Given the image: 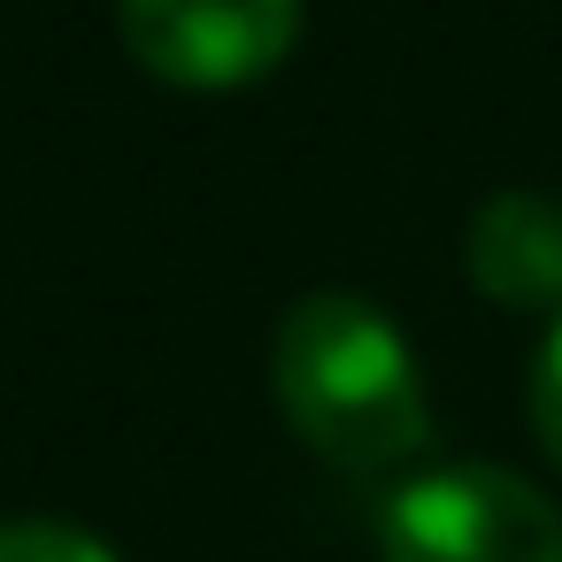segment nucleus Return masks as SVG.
I'll use <instances>...</instances> for the list:
<instances>
[{"label": "nucleus", "instance_id": "obj_1", "mask_svg": "<svg viewBox=\"0 0 562 562\" xmlns=\"http://www.w3.org/2000/svg\"><path fill=\"white\" fill-rule=\"evenodd\" d=\"M270 385H278L293 439L347 477L401 470L431 439V401H424L416 355H408L401 324L385 308H370L362 293L324 285V293L293 301L278 324V347H270Z\"/></svg>", "mask_w": 562, "mask_h": 562}, {"label": "nucleus", "instance_id": "obj_2", "mask_svg": "<svg viewBox=\"0 0 562 562\" xmlns=\"http://www.w3.org/2000/svg\"><path fill=\"white\" fill-rule=\"evenodd\" d=\"M378 562H562V508L501 462H447L378 508Z\"/></svg>", "mask_w": 562, "mask_h": 562}, {"label": "nucleus", "instance_id": "obj_3", "mask_svg": "<svg viewBox=\"0 0 562 562\" xmlns=\"http://www.w3.org/2000/svg\"><path fill=\"white\" fill-rule=\"evenodd\" d=\"M116 32L147 78L232 93L301 47V0H116Z\"/></svg>", "mask_w": 562, "mask_h": 562}, {"label": "nucleus", "instance_id": "obj_4", "mask_svg": "<svg viewBox=\"0 0 562 562\" xmlns=\"http://www.w3.org/2000/svg\"><path fill=\"white\" fill-rule=\"evenodd\" d=\"M462 262L485 301L562 316V209L547 193H493L470 216Z\"/></svg>", "mask_w": 562, "mask_h": 562}, {"label": "nucleus", "instance_id": "obj_5", "mask_svg": "<svg viewBox=\"0 0 562 562\" xmlns=\"http://www.w3.org/2000/svg\"><path fill=\"white\" fill-rule=\"evenodd\" d=\"M0 562H124L109 539H93L86 524L63 516H16L0 524Z\"/></svg>", "mask_w": 562, "mask_h": 562}, {"label": "nucleus", "instance_id": "obj_6", "mask_svg": "<svg viewBox=\"0 0 562 562\" xmlns=\"http://www.w3.org/2000/svg\"><path fill=\"white\" fill-rule=\"evenodd\" d=\"M531 431H539L547 462L562 470V316L547 324V339H539V362H531Z\"/></svg>", "mask_w": 562, "mask_h": 562}]
</instances>
